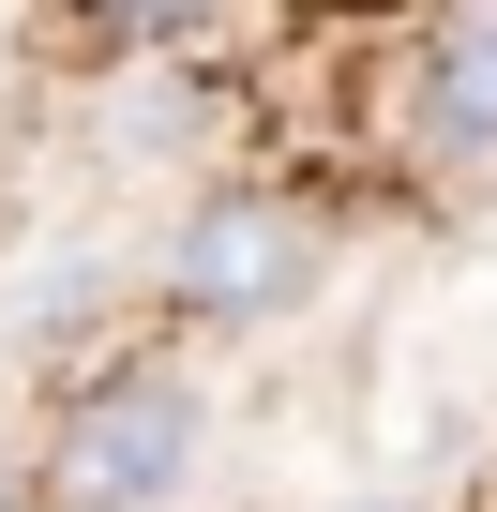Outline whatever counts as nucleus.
<instances>
[{
    "mask_svg": "<svg viewBox=\"0 0 497 512\" xmlns=\"http://www.w3.org/2000/svg\"><path fill=\"white\" fill-rule=\"evenodd\" d=\"M347 512H437V497H347Z\"/></svg>",
    "mask_w": 497,
    "mask_h": 512,
    "instance_id": "obj_4",
    "label": "nucleus"
},
{
    "mask_svg": "<svg viewBox=\"0 0 497 512\" xmlns=\"http://www.w3.org/2000/svg\"><path fill=\"white\" fill-rule=\"evenodd\" d=\"M211 452V392L181 362H106L46 422V512H166Z\"/></svg>",
    "mask_w": 497,
    "mask_h": 512,
    "instance_id": "obj_1",
    "label": "nucleus"
},
{
    "mask_svg": "<svg viewBox=\"0 0 497 512\" xmlns=\"http://www.w3.org/2000/svg\"><path fill=\"white\" fill-rule=\"evenodd\" d=\"M0 512H31V497H16V467H0Z\"/></svg>",
    "mask_w": 497,
    "mask_h": 512,
    "instance_id": "obj_5",
    "label": "nucleus"
},
{
    "mask_svg": "<svg viewBox=\"0 0 497 512\" xmlns=\"http://www.w3.org/2000/svg\"><path fill=\"white\" fill-rule=\"evenodd\" d=\"M302 287H317V211H302V196H272V181L196 196V211H181V241H166V317L241 332V317H287Z\"/></svg>",
    "mask_w": 497,
    "mask_h": 512,
    "instance_id": "obj_2",
    "label": "nucleus"
},
{
    "mask_svg": "<svg viewBox=\"0 0 497 512\" xmlns=\"http://www.w3.org/2000/svg\"><path fill=\"white\" fill-rule=\"evenodd\" d=\"M407 151L437 181H497V16L422 31V61H407Z\"/></svg>",
    "mask_w": 497,
    "mask_h": 512,
    "instance_id": "obj_3",
    "label": "nucleus"
}]
</instances>
